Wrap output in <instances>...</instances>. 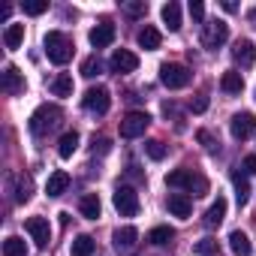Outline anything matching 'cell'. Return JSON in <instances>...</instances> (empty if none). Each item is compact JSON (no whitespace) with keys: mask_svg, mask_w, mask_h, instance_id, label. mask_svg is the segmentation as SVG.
<instances>
[{"mask_svg":"<svg viewBox=\"0 0 256 256\" xmlns=\"http://www.w3.org/2000/svg\"><path fill=\"white\" fill-rule=\"evenodd\" d=\"M82 106H84L88 112H94V114H106V112H108V106H112L108 88H102V84L88 88V90H84V96H82Z\"/></svg>","mask_w":256,"mask_h":256,"instance_id":"ba28073f","label":"cell"},{"mask_svg":"<svg viewBox=\"0 0 256 256\" xmlns=\"http://www.w3.org/2000/svg\"><path fill=\"white\" fill-rule=\"evenodd\" d=\"M136 238H139V229L136 226H120V229L112 232V241H114L118 250H133L136 247Z\"/></svg>","mask_w":256,"mask_h":256,"instance_id":"2e32d148","label":"cell"},{"mask_svg":"<svg viewBox=\"0 0 256 256\" xmlns=\"http://www.w3.org/2000/svg\"><path fill=\"white\" fill-rule=\"evenodd\" d=\"M42 46H46L48 60H52V64H58V66H64V64L72 58V42H70V36H66V34H60V30H48V34H46V40H42Z\"/></svg>","mask_w":256,"mask_h":256,"instance_id":"7a4b0ae2","label":"cell"},{"mask_svg":"<svg viewBox=\"0 0 256 256\" xmlns=\"http://www.w3.org/2000/svg\"><path fill=\"white\" fill-rule=\"evenodd\" d=\"M226 208H229V205H226V199H223V196H217V199L211 202V208L205 211V226H208V229L220 226V223H223V217H226Z\"/></svg>","mask_w":256,"mask_h":256,"instance_id":"ac0fdd59","label":"cell"},{"mask_svg":"<svg viewBox=\"0 0 256 256\" xmlns=\"http://www.w3.org/2000/svg\"><path fill=\"white\" fill-rule=\"evenodd\" d=\"M160 18H163V24L175 34V30H181V6L175 4V0H169V4H163V10H160Z\"/></svg>","mask_w":256,"mask_h":256,"instance_id":"e0dca14e","label":"cell"},{"mask_svg":"<svg viewBox=\"0 0 256 256\" xmlns=\"http://www.w3.org/2000/svg\"><path fill=\"white\" fill-rule=\"evenodd\" d=\"M94 250H96V241H94L90 235H78V238L72 241V247H70L72 256H94Z\"/></svg>","mask_w":256,"mask_h":256,"instance_id":"4316f807","label":"cell"},{"mask_svg":"<svg viewBox=\"0 0 256 256\" xmlns=\"http://www.w3.org/2000/svg\"><path fill=\"white\" fill-rule=\"evenodd\" d=\"M229 250L235 253V256H250V238L241 232V229H235V232H229Z\"/></svg>","mask_w":256,"mask_h":256,"instance_id":"603a6c76","label":"cell"},{"mask_svg":"<svg viewBox=\"0 0 256 256\" xmlns=\"http://www.w3.org/2000/svg\"><path fill=\"white\" fill-rule=\"evenodd\" d=\"M24 229L30 232V238L36 241V247H48V241H52V226H48L46 217H28V220H24Z\"/></svg>","mask_w":256,"mask_h":256,"instance_id":"8fae6325","label":"cell"},{"mask_svg":"<svg viewBox=\"0 0 256 256\" xmlns=\"http://www.w3.org/2000/svg\"><path fill=\"white\" fill-rule=\"evenodd\" d=\"M145 154H148L151 160H163V157H166V145L157 142V139H151V142L145 145Z\"/></svg>","mask_w":256,"mask_h":256,"instance_id":"e575fe53","label":"cell"},{"mask_svg":"<svg viewBox=\"0 0 256 256\" xmlns=\"http://www.w3.org/2000/svg\"><path fill=\"white\" fill-rule=\"evenodd\" d=\"M232 60H235L238 66L250 70V66L256 64V46H253L250 40H238V42L232 46Z\"/></svg>","mask_w":256,"mask_h":256,"instance_id":"4fadbf2b","label":"cell"},{"mask_svg":"<svg viewBox=\"0 0 256 256\" xmlns=\"http://www.w3.org/2000/svg\"><path fill=\"white\" fill-rule=\"evenodd\" d=\"M66 187H70V175H66L64 169H58V172H52V175H48L46 193H48V196H60V193H66Z\"/></svg>","mask_w":256,"mask_h":256,"instance_id":"d6986e66","label":"cell"},{"mask_svg":"<svg viewBox=\"0 0 256 256\" xmlns=\"http://www.w3.org/2000/svg\"><path fill=\"white\" fill-rule=\"evenodd\" d=\"M78 211H82V217L96 220V217H100V211H102L100 196H96V193H84V196H82V202H78Z\"/></svg>","mask_w":256,"mask_h":256,"instance_id":"ffe728a7","label":"cell"},{"mask_svg":"<svg viewBox=\"0 0 256 256\" xmlns=\"http://www.w3.org/2000/svg\"><path fill=\"white\" fill-rule=\"evenodd\" d=\"M166 184L169 187H178V190H187L193 196H205L208 193V181L202 175H196L193 169H175L166 175Z\"/></svg>","mask_w":256,"mask_h":256,"instance_id":"6da1fadb","label":"cell"},{"mask_svg":"<svg viewBox=\"0 0 256 256\" xmlns=\"http://www.w3.org/2000/svg\"><path fill=\"white\" fill-rule=\"evenodd\" d=\"M4 256H28V244H24V238L10 235V238L4 241Z\"/></svg>","mask_w":256,"mask_h":256,"instance_id":"83f0119b","label":"cell"},{"mask_svg":"<svg viewBox=\"0 0 256 256\" xmlns=\"http://www.w3.org/2000/svg\"><path fill=\"white\" fill-rule=\"evenodd\" d=\"M145 12H148V4H145V0H139V4H126V16L139 18V16H145Z\"/></svg>","mask_w":256,"mask_h":256,"instance_id":"d590c367","label":"cell"},{"mask_svg":"<svg viewBox=\"0 0 256 256\" xmlns=\"http://www.w3.org/2000/svg\"><path fill=\"white\" fill-rule=\"evenodd\" d=\"M190 78H193V72H190L184 64H163V66H160V84H166L169 90L187 88Z\"/></svg>","mask_w":256,"mask_h":256,"instance_id":"5b68a950","label":"cell"},{"mask_svg":"<svg viewBox=\"0 0 256 256\" xmlns=\"http://www.w3.org/2000/svg\"><path fill=\"white\" fill-rule=\"evenodd\" d=\"M108 145H112L108 139H94V154H96V151H100V154H106V151H108Z\"/></svg>","mask_w":256,"mask_h":256,"instance_id":"ab89813d","label":"cell"},{"mask_svg":"<svg viewBox=\"0 0 256 256\" xmlns=\"http://www.w3.org/2000/svg\"><path fill=\"white\" fill-rule=\"evenodd\" d=\"M229 40V24L223 22V18H211V22H205L202 24V46L205 48H220L223 42Z\"/></svg>","mask_w":256,"mask_h":256,"instance_id":"8992f818","label":"cell"},{"mask_svg":"<svg viewBox=\"0 0 256 256\" xmlns=\"http://www.w3.org/2000/svg\"><path fill=\"white\" fill-rule=\"evenodd\" d=\"M253 130H256V118H253L250 112H238V114H232V120H229V133H232V139L244 142V139L253 136Z\"/></svg>","mask_w":256,"mask_h":256,"instance_id":"9c48e42d","label":"cell"},{"mask_svg":"<svg viewBox=\"0 0 256 256\" xmlns=\"http://www.w3.org/2000/svg\"><path fill=\"white\" fill-rule=\"evenodd\" d=\"M136 40H139V46H142L145 52H157V48H160V30H157V28H151V24H145V28L139 30V36H136Z\"/></svg>","mask_w":256,"mask_h":256,"instance_id":"44dd1931","label":"cell"},{"mask_svg":"<svg viewBox=\"0 0 256 256\" xmlns=\"http://www.w3.org/2000/svg\"><path fill=\"white\" fill-rule=\"evenodd\" d=\"M108 66H112V72H118V76H126V72H136V70H139V58H136L130 48H118V52L112 54Z\"/></svg>","mask_w":256,"mask_h":256,"instance_id":"30bf717a","label":"cell"},{"mask_svg":"<svg viewBox=\"0 0 256 256\" xmlns=\"http://www.w3.org/2000/svg\"><path fill=\"white\" fill-rule=\"evenodd\" d=\"M244 172L247 175H256V157H244Z\"/></svg>","mask_w":256,"mask_h":256,"instance_id":"60d3db41","label":"cell"},{"mask_svg":"<svg viewBox=\"0 0 256 256\" xmlns=\"http://www.w3.org/2000/svg\"><path fill=\"white\" fill-rule=\"evenodd\" d=\"M0 88H4V94H10V96H16V94H22L24 90V72L18 70V66H4V76H0Z\"/></svg>","mask_w":256,"mask_h":256,"instance_id":"7c38bea8","label":"cell"},{"mask_svg":"<svg viewBox=\"0 0 256 256\" xmlns=\"http://www.w3.org/2000/svg\"><path fill=\"white\" fill-rule=\"evenodd\" d=\"M190 16H193V22H205V6L199 4V0L190 4Z\"/></svg>","mask_w":256,"mask_h":256,"instance_id":"8d00e7d4","label":"cell"},{"mask_svg":"<svg viewBox=\"0 0 256 256\" xmlns=\"http://www.w3.org/2000/svg\"><path fill=\"white\" fill-rule=\"evenodd\" d=\"M190 108H193V112H196V114H202V112H205V108H208V96H196V100H193V102H190Z\"/></svg>","mask_w":256,"mask_h":256,"instance_id":"f35d334b","label":"cell"},{"mask_svg":"<svg viewBox=\"0 0 256 256\" xmlns=\"http://www.w3.org/2000/svg\"><path fill=\"white\" fill-rule=\"evenodd\" d=\"M76 151H78V133H76V130H70V133H64V136H60V142H58V154H60L64 160H70Z\"/></svg>","mask_w":256,"mask_h":256,"instance_id":"d4e9b609","label":"cell"},{"mask_svg":"<svg viewBox=\"0 0 256 256\" xmlns=\"http://www.w3.org/2000/svg\"><path fill=\"white\" fill-rule=\"evenodd\" d=\"M196 139H199V142H202V145H205V148H208V151H214V148H217V145H214V139H211V133H208V130H199V133H196Z\"/></svg>","mask_w":256,"mask_h":256,"instance_id":"74e56055","label":"cell"},{"mask_svg":"<svg viewBox=\"0 0 256 256\" xmlns=\"http://www.w3.org/2000/svg\"><path fill=\"white\" fill-rule=\"evenodd\" d=\"M148 124H151L148 112H126L124 120H120V136L124 139H139V136H145Z\"/></svg>","mask_w":256,"mask_h":256,"instance_id":"52a82bcc","label":"cell"},{"mask_svg":"<svg viewBox=\"0 0 256 256\" xmlns=\"http://www.w3.org/2000/svg\"><path fill=\"white\" fill-rule=\"evenodd\" d=\"M60 118H64V112H60V106H40L34 114H30V133H36V136H42V133H48V130H54V126L60 124Z\"/></svg>","mask_w":256,"mask_h":256,"instance_id":"3957f363","label":"cell"},{"mask_svg":"<svg viewBox=\"0 0 256 256\" xmlns=\"http://www.w3.org/2000/svg\"><path fill=\"white\" fill-rule=\"evenodd\" d=\"M30 193H34V181H30V175H22L18 178V187H16V202H28L30 199Z\"/></svg>","mask_w":256,"mask_h":256,"instance_id":"4dcf8cb0","label":"cell"},{"mask_svg":"<svg viewBox=\"0 0 256 256\" xmlns=\"http://www.w3.org/2000/svg\"><path fill=\"white\" fill-rule=\"evenodd\" d=\"M22 10H24V16H42L48 10V0H24Z\"/></svg>","mask_w":256,"mask_h":256,"instance_id":"d6a6232c","label":"cell"},{"mask_svg":"<svg viewBox=\"0 0 256 256\" xmlns=\"http://www.w3.org/2000/svg\"><path fill=\"white\" fill-rule=\"evenodd\" d=\"M114 24H108V22H102V24H96V28H90V34H88V40H90V46L94 48H106V46H112L114 42Z\"/></svg>","mask_w":256,"mask_h":256,"instance_id":"5bb4252c","label":"cell"},{"mask_svg":"<svg viewBox=\"0 0 256 256\" xmlns=\"http://www.w3.org/2000/svg\"><path fill=\"white\" fill-rule=\"evenodd\" d=\"M166 208H169V214H175V217L187 220V217H190V211H193V199H190L187 193H169Z\"/></svg>","mask_w":256,"mask_h":256,"instance_id":"9a60e30c","label":"cell"},{"mask_svg":"<svg viewBox=\"0 0 256 256\" xmlns=\"http://www.w3.org/2000/svg\"><path fill=\"white\" fill-rule=\"evenodd\" d=\"M52 90H54V96H72V76L70 72H60L52 82Z\"/></svg>","mask_w":256,"mask_h":256,"instance_id":"f1b7e54d","label":"cell"},{"mask_svg":"<svg viewBox=\"0 0 256 256\" xmlns=\"http://www.w3.org/2000/svg\"><path fill=\"white\" fill-rule=\"evenodd\" d=\"M100 72H102V64H100L96 54L82 60V76H84V78H94V76H100Z\"/></svg>","mask_w":256,"mask_h":256,"instance_id":"1f68e13d","label":"cell"},{"mask_svg":"<svg viewBox=\"0 0 256 256\" xmlns=\"http://www.w3.org/2000/svg\"><path fill=\"white\" fill-rule=\"evenodd\" d=\"M223 10H226V12H235V10H238V6H235V4H232V0H223Z\"/></svg>","mask_w":256,"mask_h":256,"instance_id":"b9f144b4","label":"cell"},{"mask_svg":"<svg viewBox=\"0 0 256 256\" xmlns=\"http://www.w3.org/2000/svg\"><path fill=\"white\" fill-rule=\"evenodd\" d=\"M112 205L120 217H136L139 214V193L126 184H118L114 193H112Z\"/></svg>","mask_w":256,"mask_h":256,"instance_id":"277c9868","label":"cell"},{"mask_svg":"<svg viewBox=\"0 0 256 256\" xmlns=\"http://www.w3.org/2000/svg\"><path fill=\"white\" fill-rule=\"evenodd\" d=\"M196 256H214L217 253V241L214 238H202V241H196Z\"/></svg>","mask_w":256,"mask_h":256,"instance_id":"836d02e7","label":"cell"},{"mask_svg":"<svg viewBox=\"0 0 256 256\" xmlns=\"http://www.w3.org/2000/svg\"><path fill=\"white\" fill-rule=\"evenodd\" d=\"M229 178H232V187H235V199H238V205L244 208V205H247V199H250V184H247V178H244L238 169H232V175H229Z\"/></svg>","mask_w":256,"mask_h":256,"instance_id":"7402d4cb","label":"cell"},{"mask_svg":"<svg viewBox=\"0 0 256 256\" xmlns=\"http://www.w3.org/2000/svg\"><path fill=\"white\" fill-rule=\"evenodd\" d=\"M175 238V229L172 226H154L151 232H148V241L151 244H169Z\"/></svg>","mask_w":256,"mask_h":256,"instance_id":"f546056e","label":"cell"},{"mask_svg":"<svg viewBox=\"0 0 256 256\" xmlns=\"http://www.w3.org/2000/svg\"><path fill=\"white\" fill-rule=\"evenodd\" d=\"M220 88H223L226 94H241V90H244V76L235 72V70H229V72L220 76Z\"/></svg>","mask_w":256,"mask_h":256,"instance_id":"cb8c5ba5","label":"cell"},{"mask_svg":"<svg viewBox=\"0 0 256 256\" xmlns=\"http://www.w3.org/2000/svg\"><path fill=\"white\" fill-rule=\"evenodd\" d=\"M22 42H24V24H10L4 34V46L10 52H16V48H22Z\"/></svg>","mask_w":256,"mask_h":256,"instance_id":"484cf974","label":"cell"}]
</instances>
